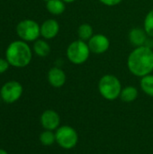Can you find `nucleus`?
I'll use <instances>...</instances> for the list:
<instances>
[{
    "label": "nucleus",
    "instance_id": "obj_15",
    "mask_svg": "<svg viewBox=\"0 0 153 154\" xmlns=\"http://www.w3.org/2000/svg\"><path fill=\"white\" fill-rule=\"evenodd\" d=\"M138 89L133 86H127L124 88L120 94V98L122 101L126 103H131L136 100L138 97Z\"/></svg>",
    "mask_w": 153,
    "mask_h": 154
},
{
    "label": "nucleus",
    "instance_id": "obj_8",
    "mask_svg": "<svg viewBox=\"0 0 153 154\" xmlns=\"http://www.w3.org/2000/svg\"><path fill=\"white\" fill-rule=\"evenodd\" d=\"M91 53L103 54L106 53L110 48L109 38L103 33H95L87 42Z\"/></svg>",
    "mask_w": 153,
    "mask_h": 154
},
{
    "label": "nucleus",
    "instance_id": "obj_23",
    "mask_svg": "<svg viewBox=\"0 0 153 154\" xmlns=\"http://www.w3.org/2000/svg\"><path fill=\"white\" fill-rule=\"evenodd\" d=\"M0 154H8L5 150H2V149H0Z\"/></svg>",
    "mask_w": 153,
    "mask_h": 154
},
{
    "label": "nucleus",
    "instance_id": "obj_19",
    "mask_svg": "<svg viewBox=\"0 0 153 154\" xmlns=\"http://www.w3.org/2000/svg\"><path fill=\"white\" fill-rule=\"evenodd\" d=\"M40 142L44 146H50L52 145L56 142V136L55 134L52 133V131L46 130L42 132L40 135Z\"/></svg>",
    "mask_w": 153,
    "mask_h": 154
},
{
    "label": "nucleus",
    "instance_id": "obj_24",
    "mask_svg": "<svg viewBox=\"0 0 153 154\" xmlns=\"http://www.w3.org/2000/svg\"><path fill=\"white\" fill-rule=\"evenodd\" d=\"M43 1H45V2H47V1H49V0H43Z\"/></svg>",
    "mask_w": 153,
    "mask_h": 154
},
{
    "label": "nucleus",
    "instance_id": "obj_18",
    "mask_svg": "<svg viewBox=\"0 0 153 154\" xmlns=\"http://www.w3.org/2000/svg\"><path fill=\"white\" fill-rule=\"evenodd\" d=\"M143 29L149 37L153 38V9L149 11L145 15L143 21Z\"/></svg>",
    "mask_w": 153,
    "mask_h": 154
},
{
    "label": "nucleus",
    "instance_id": "obj_14",
    "mask_svg": "<svg viewBox=\"0 0 153 154\" xmlns=\"http://www.w3.org/2000/svg\"><path fill=\"white\" fill-rule=\"evenodd\" d=\"M46 9L53 15H61L66 10V3L62 0H49L46 2Z\"/></svg>",
    "mask_w": 153,
    "mask_h": 154
},
{
    "label": "nucleus",
    "instance_id": "obj_25",
    "mask_svg": "<svg viewBox=\"0 0 153 154\" xmlns=\"http://www.w3.org/2000/svg\"><path fill=\"white\" fill-rule=\"evenodd\" d=\"M0 101H1V97H0Z\"/></svg>",
    "mask_w": 153,
    "mask_h": 154
},
{
    "label": "nucleus",
    "instance_id": "obj_16",
    "mask_svg": "<svg viewBox=\"0 0 153 154\" xmlns=\"http://www.w3.org/2000/svg\"><path fill=\"white\" fill-rule=\"evenodd\" d=\"M77 33H78V39L79 40H82V41L87 42L95 34L94 33L93 26L91 24H89V23H81L78 26V31H77Z\"/></svg>",
    "mask_w": 153,
    "mask_h": 154
},
{
    "label": "nucleus",
    "instance_id": "obj_1",
    "mask_svg": "<svg viewBox=\"0 0 153 154\" xmlns=\"http://www.w3.org/2000/svg\"><path fill=\"white\" fill-rule=\"evenodd\" d=\"M128 70L135 77L142 78L153 71V49L147 46L135 47L127 58Z\"/></svg>",
    "mask_w": 153,
    "mask_h": 154
},
{
    "label": "nucleus",
    "instance_id": "obj_2",
    "mask_svg": "<svg viewBox=\"0 0 153 154\" xmlns=\"http://www.w3.org/2000/svg\"><path fill=\"white\" fill-rule=\"evenodd\" d=\"M5 59L10 66L24 68L32 61V51L26 42L22 40L14 41L6 48Z\"/></svg>",
    "mask_w": 153,
    "mask_h": 154
},
{
    "label": "nucleus",
    "instance_id": "obj_17",
    "mask_svg": "<svg viewBox=\"0 0 153 154\" xmlns=\"http://www.w3.org/2000/svg\"><path fill=\"white\" fill-rule=\"evenodd\" d=\"M140 86L142 90L148 96L153 97V75L149 74L141 78Z\"/></svg>",
    "mask_w": 153,
    "mask_h": 154
},
{
    "label": "nucleus",
    "instance_id": "obj_5",
    "mask_svg": "<svg viewBox=\"0 0 153 154\" xmlns=\"http://www.w3.org/2000/svg\"><path fill=\"white\" fill-rule=\"evenodd\" d=\"M16 33L22 41L35 42L41 36V25L32 19H24L16 25Z\"/></svg>",
    "mask_w": 153,
    "mask_h": 154
},
{
    "label": "nucleus",
    "instance_id": "obj_9",
    "mask_svg": "<svg viewBox=\"0 0 153 154\" xmlns=\"http://www.w3.org/2000/svg\"><path fill=\"white\" fill-rule=\"evenodd\" d=\"M60 32V23L56 19L50 18L41 24V36L45 40L54 39Z\"/></svg>",
    "mask_w": 153,
    "mask_h": 154
},
{
    "label": "nucleus",
    "instance_id": "obj_22",
    "mask_svg": "<svg viewBox=\"0 0 153 154\" xmlns=\"http://www.w3.org/2000/svg\"><path fill=\"white\" fill-rule=\"evenodd\" d=\"M64 3H66V4H71V3H73V2H75L76 0H62Z\"/></svg>",
    "mask_w": 153,
    "mask_h": 154
},
{
    "label": "nucleus",
    "instance_id": "obj_11",
    "mask_svg": "<svg viewBox=\"0 0 153 154\" xmlns=\"http://www.w3.org/2000/svg\"><path fill=\"white\" fill-rule=\"evenodd\" d=\"M48 81L53 88H59L65 85L67 80V76L64 70L59 67H53L48 71Z\"/></svg>",
    "mask_w": 153,
    "mask_h": 154
},
{
    "label": "nucleus",
    "instance_id": "obj_6",
    "mask_svg": "<svg viewBox=\"0 0 153 154\" xmlns=\"http://www.w3.org/2000/svg\"><path fill=\"white\" fill-rule=\"evenodd\" d=\"M57 143L63 149L70 150L74 148L78 141V135L75 129L69 125H63L57 129L55 133Z\"/></svg>",
    "mask_w": 153,
    "mask_h": 154
},
{
    "label": "nucleus",
    "instance_id": "obj_4",
    "mask_svg": "<svg viewBox=\"0 0 153 154\" xmlns=\"http://www.w3.org/2000/svg\"><path fill=\"white\" fill-rule=\"evenodd\" d=\"M90 53L91 51L87 42L79 39L70 42L66 50L67 59L74 65L85 63L88 60Z\"/></svg>",
    "mask_w": 153,
    "mask_h": 154
},
{
    "label": "nucleus",
    "instance_id": "obj_20",
    "mask_svg": "<svg viewBox=\"0 0 153 154\" xmlns=\"http://www.w3.org/2000/svg\"><path fill=\"white\" fill-rule=\"evenodd\" d=\"M98 1L102 5H104L106 6H109V7L118 5L119 4H121L123 2V0H98Z\"/></svg>",
    "mask_w": 153,
    "mask_h": 154
},
{
    "label": "nucleus",
    "instance_id": "obj_7",
    "mask_svg": "<svg viewBox=\"0 0 153 154\" xmlns=\"http://www.w3.org/2000/svg\"><path fill=\"white\" fill-rule=\"evenodd\" d=\"M23 91V88L21 83L15 80H11L2 86L0 89V97L5 103L13 104L21 97Z\"/></svg>",
    "mask_w": 153,
    "mask_h": 154
},
{
    "label": "nucleus",
    "instance_id": "obj_21",
    "mask_svg": "<svg viewBox=\"0 0 153 154\" xmlns=\"http://www.w3.org/2000/svg\"><path fill=\"white\" fill-rule=\"evenodd\" d=\"M9 66H10V64H9V62L7 61L6 59L0 58V74L5 73L8 69Z\"/></svg>",
    "mask_w": 153,
    "mask_h": 154
},
{
    "label": "nucleus",
    "instance_id": "obj_12",
    "mask_svg": "<svg viewBox=\"0 0 153 154\" xmlns=\"http://www.w3.org/2000/svg\"><path fill=\"white\" fill-rule=\"evenodd\" d=\"M148 38H149V36L147 35L144 29L140 28V27L133 28L129 32V34H128V39H129L130 42L132 43V45L134 46V48L144 46Z\"/></svg>",
    "mask_w": 153,
    "mask_h": 154
},
{
    "label": "nucleus",
    "instance_id": "obj_10",
    "mask_svg": "<svg viewBox=\"0 0 153 154\" xmlns=\"http://www.w3.org/2000/svg\"><path fill=\"white\" fill-rule=\"evenodd\" d=\"M60 116L59 114L51 109L44 111L41 116V124L42 127L49 131L58 129L60 125Z\"/></svg>",
    "mask_w": 153,
    "mask_h": 154
},
{
    "label": "nucleus",
    "instance_id": "obj_3",
    "mask_svg": "<svg viewBox=\"0 0 153 154\" xmlns=\"http://www.w3.org/2000/svg\"><path fill=\"white\" fill-rule=\"evenodd\" d=\"M122 89V84L119 79L115 75L106 74L99 79L98 91L100 95L106 100L113 101L120 97Z\"/></svg>",
    "mask_w": 153,
    "mask_h": 154
},
{
    "label": "nucleus",
    "instance_id": "obj_13",
    "mask_svg": "<svg viewBox=\"0 0 153 154\" xmlns=\"http://www.w3.org/2000/svg\"><path fill=\"white\" fill-rule=\"evenodd\" d=\"M34 53L41 58L47 57L50 52V46L45 39H38L33 42Z\"/></svg>",
    "mask_w": 153,
    "mask_h": 154
}]
</instances>
